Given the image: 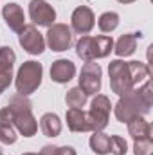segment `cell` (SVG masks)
<instances>
[{"label": "cell", "instance_id": "6da1fadb", "mask_svg": "<svg viewBox=\"0 0 153 155\" xmlns=\"http://www.w3.org/2000/svg\"><path fill=\"white\" fill-rule=\"evenodd\" d=\"M151 107V83L146 79L142 88H132L124 96H121L115 105V117L121 123H130L135 117H142L150 112Z\"/></svg>", "mask_w": 153, "mask_h": 155}, {"label": "cell", "instance_id": "7a4b0ae2", "mask_svg": "<svg viewBox=\"0 0 153 155\" xmlns=\"http://www.w3.org/2000/svg\"><path fill=\"white\" fill-rule=\"evenodd\" d=\"M7 110L11 112L13 117V124L15 128L24 135V137H33L38 130V123L33 116L31 110V103L24 97V96H15L9 103H7Z\"/></svg>", "mask_w": 153, "mask_h": 155}, {"label": "cell", "instance_id": "3957f363", "mask_svg": "<svg viewBox=\"0 0 153 155\" xmlns=\"http://www.w3.org/2000/svg\"><path fill=\"white\" fill-rule=\"evenodd\" d=\"M114 47L112 36H83L76 43L77 56L85 61H94L97 58H106Z\"/></svg>", "mask_w": 153, "mask_h": 155}, {"label": "cell", "instance_id": "277c9868", "mask_svg": "<svg viewBox=\"0 0 153 155\" xmlns=\"http://www.w3.org/2000/svg\"><path fill=\"white\" fill-rule=\"evenodd\" d=\"M41 65L38 61H25L16 74V90L20 96L33 94L41 83Z\"/></svg>", "mask_w": 153, "mask_h": 155}, {"label": "cell", "instance_id": "5b68a950", "mask_svg": "<svg viewBox=\"0 0 153 155\" xmlns=\"http://www.w3.org/2000/svg\"><path fill=\"white\" fill-rule=\"evenodd\" d=\"M108 74H110V87L117 96H124L126 92H130L133 88L128 63H124L121 60L112 61L108 65Z\"/></svg>", "mask_w": 153, "mask_h": 155}, {"label": "cell", "instance_id": "8992f818", "mask_svg": "<svg viewBox=\"0 0 153 155\" xmlns=\"http://www.w3.org/2000/svg\"><path fill=\"white\" fill-rule=\"evenodd\" d=\"M110 99L106 96L96 94L92 105H90V112L86 114L88 117V124L92 132H101L106 124H108V116H110Z\"/></svg>", "mask_w": 153, "mask_h": 155}, {"label": "cell", "instance_id": "52a82bcc", "mask_svg": "<svg viewBox=\"0 0 153 155\" xmlns=\"http://www.w3.org/2000/svg\"><path fill=\"white\" fill-rule=\"evenodd\" d=\"M79 87L85 90V94H97L101 90V67L94 61H86L81 69Z\"/></svg>", "mask_w": 153, "mask_h": 155}, {"label": "cell", "instance_id": "ba28073f", "mask_svg": "<svg viewBox=\"0 0 153 155\" xmlns=\"http://www.w3.org/2000/svg\"><path fill=\"white\" fill-rule=\"evenodd\" d=\"M47 43L56 52L67 51L70 47V43H72V31H70V27L65 25V24L50 25L49 31H47Z\"/></svg>", "mask_w": 153, "mask_h": 155}, {"label": "cell", "instance_id": "9c48e42d", "mask_svg": "<svg viewBox=\"0 0 153 155\" xmlns=\"http://www.w3.org/2000/svg\"><path fill=\"white\" fill-rule=\"evenodd\" d=\"M29 16L36 25L50 27L56 20V11L45 0H33L29 4Z\"/></svg>", "mask_w": 153, "mask_h": 155}, {"label": "cell", "instance_id": "30bf717a", "mask_svg": "<svg viewBox=\"0 0 153 155\" xmlns=\"http://www.w3.org/2000/svg\"><path fill=\"white\" fill-rule=\"evenodd\" d=\"M20 45L29 54H41L45 49V40L34 25H24V29L20 31Z\"/></svg>", "mask_w": 153, "mask_h": 155}, {"label": "cell", "instance_id": "8fae6325", "mask_svg": "<svg viewBox=\"0 0 153 155\" xmlns=\"http://www.w3.org/2000/svg\"><path fill=\"white\" fill-rule=\"evenodd\" d=\"M16 60V54L11 47H0V94L9 87L13 79V63Z\"/></svg>", "mask_w": 153, "mask_h": 155}, {"label": "cell", "instance_id": "7c38bea8", "mask_svg": "<svg viewBox=\"0 0 153 155\" xmlns=\"http://www.w3.org/2000/svg\"><path fill=\"white\" fill-rule=\"evenodd\" d=\"M96 24V18H94V13L90 7L86 5H79L77 9H74L72 13V29L79 33V35H88L92 31Z\"/></svg>", "mask_w": 153, "mask_h": 155}, {"label": "cell", "instance_id": "4fadbf2b", "mask_svg": "<svg viewBox=\"0 0 153 155\" xmlns=\"http://www.w3.org/2000/svg\"><path fill=\"white\" fill-rule=\"evenodd\" d=\"M76 74V67L70 60H58L50 67V78L56 83H67Z\"/></svg>", "mask_w": 153, "mask_h": 155}, {"label": "cell", "instance_id": "5bb4252c", "mask_svg": "<svg viewBox=\"0 0 153 155\" xmlns=\"http://www.w3.org/2000/svg\"><path fill=\"white\" fill-rule=\"evenodd\" d=\"M2 15H4L5 24L9 25V29H13L15 33H20V31L24 29V22H25V18H24V11H22V7H20L18 4H7V5H4Z\"/></svg>", "mask_w": 153, "mask_h": 155}, {"label": "cell", "instance_id": "9a60e30c", "mask_svg": "<svg viewBox=\"0 0 153 155\" xmlns=\"http://www.w3.org/2000/svg\"><path fill=\"white\" fill-rule=\"evenodd\" d=\"M0 141L4 144H13L16 141V128L13 124V117L7 107L0 110Z\"/></svg>", "mask_w": 153, "mask_h": 155}, {"label": "cell", "instance_id": "2e32d148", "mask_svg": "<svg viewBox=\"0 0 153 155\" xmlns=\"http://www.w3.org/2000/svg\"><path fill=\"white\" fill-rule=\"evenodd\" d=\"M67 124L72 132H88L90 130L86 112H83L81 108H69L67 110Z\"/></svg>", "mask_w": 153, "mask_h": 155}, {"label": "cell", "instance_id": "e0dca14e", "mask_svg": "<svg viewBox=\"0 0 153 155\" xmlns=\"http://www.w3.org/2000/svg\"><path fill=\"white\" fill-rule=\"evenodd\" d=\"M137 38H141V33H132V35H122L115 43V54L121 58H126L135 52L137 49Z\"/></svg>", "mask_w": 153, "mask_h": 155}, {"label": "cell", "instance_id": "ac0fdd59", "mask_svg": "<svg viewBox=\"0 0 153 155\" xmlns=\"http://www.w3.org/2000/svg\"><path fill=\"white\" fill-rule=\"evenodd\" d=\"M40 126H41V132L47 137H56L61 132V121H60V117L56 116V114H45V116H41Z\"/></svg>", "mask_w": 153, "mask_h": 155}, {"label": "cell", "instance_id": "d6986e66", "mask_svg": "<svg viewBox=\"0 0 153 155\" xmlns=\"http://www.w3.org/2000/svg\"><path fill=\"white\" fill-rule=\"evenodd\" d=\"M128 132L133 139H144L151 137V124L146 123L142 117H135L128 123Z\"/></svg>", "mask_w": 153, "mask_h": 155}, {"label": "cell", "instance_id": "ffe728a7", "mask_svg": "<svg viewBox=\"0 0 153 155\" xmlns=\"http://www.w3.org/2000/svg\"><path fill=\"white\" fill-rule=\"evenodd\" d=\"M128 69H130V76H132L133 87L141 85L142 81H146L148 76H150L148 65H144V63H141V61H130V63H128Z\"/></svg>", "mask_w": 153, "mask_h": 155}, {"label": "cell", "instance_id": "44dd1931", "mask_svg": "<svg viewBox=\"0 0 153 155\" xmlns=\"http://www.w3.org/2000/svg\"><path fill=\"white\" fill-rule=\"evenodd\" d=\"M90 146L97 155L110 153V137L103 132H94V135L90 137Z\"/></svg>", "mask_w": 153, "mask_h": 155}, {"label": "cell", "instance_id": "7402d4cb", "mask_svg": "<svg viewBox=\"0 0 153 155\" xmlns=\"http://www.w3.org/2000/svg\"><path fill=\"white\" fill-rule=\"evenodd\" d=\"M97 25H99V29L103 33H112L114 29H117V25H119V15L114 13V11L103 13L99 16V20H97Z\"/></svg>", "mask_w": 153, "mask_h": 155}, {"label": "cell", "instance_id": "603a6c76", "mask_svg": "<svg viewBox=\"0 0 153 155\" xmlns=\"http://www.w3.org/2000/svg\"><path fill=\"white\" fill-rule=\"evenodd\" d=\"M86 94H85V90L81 88V87H74V88H70L69 92H67V97H65V101H67V105L70 107V108H81L85 103H86Z\"/></svg>", "mask_w": 153, "mask_h": 155}, {"label": "cell", "instance_id": "cb8c5ba5", "mask_svg": "<svg viewBox=\"0 0 153 155\" xmlns=\"http://www.w3.org/2000/svg\"><path fill=\"white\" fill-rule=\"evenodd\" d=\"M133 150H135V155H151V152H153L151 137H144V139H135Z\"/></svg>", "mask_w": 153, "mask_h": 155}, {"label": "cell", "instance_id": "d4e9b609", "mask_svg": "<svg viewBox=\"0 0 153 155\" xmlns=\"http://www.w3.org/2000/svg\"><path fill=\"white\" fill-rule=\"evenodd\" d=\"M110 152L114 155H126V152H128L126 141L119 135H112L110 137Z\"/></svg>", "mask_w": 153, "mask_h": 155}, {"label": "cell", "instance_id": "484cf974", "mask_svg": "<svg viewBox=\"0 0 153 155\" xmlns=\"http://www.w3.org/2000/svg\"><path fill=\"white\" fill-rule=\"evenodd\" d=\"M40 155H76V152H74V148H70V146H63V148L45 146Z\"/></svg>", "mask_w": 153, "mask_h": 155}, {"label": "cell", "instance_id": "4316f807", "mask_svg": "<svg viewBox=\"0 0 153 155\" xmlns=\"http://www.w3.org/2000/svg\"><path fill=\"white\" fill-rule=\"evenodd\" d=\"M117 2H121V4H130V2H133V0H117Z\"/></svg>", "mask_w": 153, "mask_h": 155}, {"label": "cell", "instance_id": "83f0119b", "mask_svg": "<svg viewBox=\"0 0 153 155\" xmlns=\"http://www.w3.org/2000/svg\"><path fill=\"white\" fill-rule=\"evenodd\" d=\"M24 155H38V153H24Z\"/></svg>", "mask_w": 153, "mask_h": 155}, {"label": "cell", "instance_id": "f1b7e54d", "mask_svg": "<svg viewBox=\"0 0 153 155\" xmlns=\"http://www.w3.org/2000/svg\"><path fill=\"white\" fill-rule=\"evenodd\" d=\"M0 155H2V152H0Z\"/></svg>", "mask_w": 153, "mask_h": 155}]
</instances>
